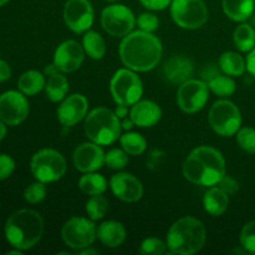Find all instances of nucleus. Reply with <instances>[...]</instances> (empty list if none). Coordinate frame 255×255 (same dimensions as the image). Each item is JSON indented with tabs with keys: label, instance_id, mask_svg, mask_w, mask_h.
I'll use <instances>...</instances> for the list:
<instances>
[{
	"label": "nucleus",
	"instance_id": "nucleus-1",
	"mask_svg": "<svg viewBox=\"0 0 255 255\" xmlns=\"http://www.w3.org/2000/svg\"><path fill=\"white\" fill-rule=\"evenodd\" d=\"M161 40L152 32L132 31L124 37L120 45L122 64L136 72H147L159 64L162 57Z\"/></svg>",
	"mask_w": 255,
	"mask_h": 255
},
{
	"label": "nucleus",
	"instance_id": "nucleus-2",
	"mask_svg": "<svg viewBox=\"0 0 255 255\" xmlns=\"http://www.w3.org/2000/svg\"><path fill=\"white\" fill-rule=\"evenodd\" d=\"M182 171L184 178L191 183L213 187L226 176V159L213 147H197L186 158Z\"/></svg>",
	"mask_w": 255,
	"mask_h": 255
},
{
	"label": "nucleus",
	"instance_id": "nucleus-3",
	"mask_svg": "<svg viewBox=\"0 0 255 255\" xmlns=\"http://www.w3.org/2000/svg\"><path fill=\"white\" fill-rule=\"evenodd\" d=\"M5 238L20 251L36 246L44 234V219L32 209H19L7 218L4 228Z\"/></svg>",
	"mask_w": 255,
	"mask_h": 255
},
{
	"label": "nucleus",
	"instance_id": "nucleus-4",
	"mask_svg": "<svg viewBox=\"0 0 255 255\" xmlns=\"http://www.w3.org/2000/svg\"><path fill=\"white\" fill-rule=\"evenodd\" d=\"M207 231L204 224L194 217H182L174 222L167 233V248L172 254L192 255L204 247Z\"/></svg>",
	"mask_w": 255,
	"mask_h": 255
},
{
	"label": "nucleus",
	"instance_id": "nucleus-5",
	"mask_svg": "<svg viewBox=\"0 0 255 255\" xmlns=\"http://www.w3.org/2000/svg\"><path fill=\"white\" fill-rule=\"evenodd\" d=\"M121 121L115 111L106 107L92 110L85 120V133L100 146H110L121 137Z\"/></svg>",
	"mask_w": 255,
	"mask_h": 255
},
{
	"label": "nucleus",
	"instance_id": "nucleus-6",
	"mask_svg": "<svg viewBox=\"0 0 255 255\" xmlns=\"http://www.w3.org/2000/svg\"><path fill=\"white\" fill-rule=\"evenodd\" d=\"M30 168L37 181L42 183H52L66 173V159L56 149L42 148L37 151L30 161Z\"/></svg>",
	"mask_w": 255,
	"mask_h": 255
},
{
	"label": "nucleus",
	"instance_id": "nucleus-7",
	"mask_svg": "<svg viewBox=\"0 0 255 255\" xmlns=\"http://www.w3.org/2000/svg\"><path fill=\"white\" fill-rule=\"evenodd\" d=\"M110 91L117 105L132 106L141 100L143 95V85L136 71L126 67L115 72L110 82Z\"/></svg>",
	"mask_w": 255,
	"mask_h": 255
},
{
	"label": "nucleus",
	"instance_id": "nucleus-8",
	"mask_svg": "<svg viewBox=\"0 0 255 255\" xmlns=\"http://www.w3.org/2000/svg\"><path fill=\"white\" fill-rule=\"evenodd\" d=\"M242 121L241 110L229 100H218L209 110L208 122L219 136L231 137L237 134L242 127Z\"/></svg>",
	"mask_w": 255,
	"mask_h": 255
},
{
	"label": "nucleus",
	"instance_id": "nucleus-9",
	"mask_svg": "<svg viewBox=\"0 0 255 255\" xmlns=\"http://www.w3.org/2000/svg\"><path fill=\"white\" fill-rule=\"evenodd\" d=\"M171 15L182 29H199L208 21V9L203 0H172Z\"/></svg>",
	"mask_w": 255,
	"mask_h": 255
},
{
	"label": "nucleus",
	"instance_id": "nucleus-10",
	"mask_svg": "<svg viewBox=\"0 0 255 255\" xmlns=\"http://www.w3.org/2000/svg\"><path fill=\"white\" fill-rule=\"evenodd\" d=\"M61 238L69 248L80 251L95 243L97 239V227L92 219L72 217L62 226Z\"/></svg>",
	"mask_w": 255,
	"mask_h": 255
},
{
	"label": "nucleus",
	"instance_id": "nucleus-11",
	"mask_svg": "<svg viewBox=\"0 0 255 255\" xmlns=\"http://www.w3.org/2000/svg\"><path fill=\"white\" fill-rule=\"evenodd\" d=\"M136 22V17L132 10L125 5H110L101 12L102 27L111 36L125 37L132 32Z\"/></svg>",
	"mask_w": 255,
	"mask_h": 255
},
{
	"label": "nucleus",
	"instance_id": "nucleus-12",
	"mask_svg": "<svg viewBox=\"0 0 255 255\" xmlns=\"http://www.w3.org/2000/svg\"><path fill=\"white\" fill-rule=\"evenodd\" d=\"M209 99V87L204 80L189 79L181 84L177 92V104L186 114L201 111Z\"/></svg>",
	"mask_w": 255,
	"mask_h": 255
},
{
	"label": "nucleus",
	"instance_id": "nucleus-13",
	"mask_svg": "<svg viewBox=\"0 0 255 255\" xmlns=\"http://www.w3.org/2000/svg\"><path fill=\"white\" fill-rule=\"evenodd\" d=\"M29 115V102L21 91H10L0 95V120L9 126H17Z\"/></svg>",
	"mask_w": 255,
	"mask_h": 255
},
{
	"label": "nucleus",
	"instance_id": "nucleus-14",
	"mask_svg": "<svg viewBox=\"0 0 255 255\" xmlns=\"http://www.w3.org/2000/svg\"><path fill=\"white\" fill-rule=\"evenodd\" d=\"M95 11L89 0H67L64 6V20L71 31L82 34L94 24Z\"/></svg>",
	"mask_w": 255,
	"mask_h": 255
},
{
	"label": "nucleus",
	"instance_id": "nucleus-15",
	"mask_svg": "<svg viewBox=\"0 0 255 255\" xmlns=\"http://www.w3.org/2000/svg\"><path fill=\"white\" fill-rule=\"evenodd\" d=\"M84 46L75 40H66L56 47L54 54V65L60 72H74L85 60Z\"/></svg>",
	"mask_w": 255,
	"mask_h": 255
},
{
	"label": "nucleus",
	"instance_id": "nucleus-16",
	"mask_svg": "<svg viewBox=\"0 0 255 255\" xmlns=\"http://www.w3.org/2000/svg\"><path fill=\"white\" fill-rule=\"evenodd\" d=\"M105 152L95 142H85L76 147L72 156L74 166L82 173L96 172L105 164Z\"/></svg>",
	"mask_w": 255,
	"mask_h": 255
},
{
	"label": "nucleus",
	"instance_id": "nucleus-17",
	"mask_svg": "<svg viewBox=\"0 0 255 255\" xmlns=\"http://www.w3.org/2000/svg\"><path fill=\"white\" fill-rule=\"evenodd\" d=\"M110 187L115 196L124 202L133 203L143 196V186L136 176L127 172L114 174L110 181Z\"/></svg>",
	"mask_w": 255,
	"mask_h": 255
},
{
	"label": "nucleus",
	"instance_id": "nucleus-18",
	"mask_svg": "<svg viewBox=\"0 0 255 255\" xmlns=\"http://www.w3.org/2000/svg\"><path fill=\"white\" fill-rule=\"evenodd\" d=\"M89 101L81 94H72L61 101L57 109V120L64 126H75L87 116Z\"/></svg>",
	"mask_w": 255,
	"mask_h": 255
},
{
	"label": "nucleus",
	"instance_id": "nucleus-19",
	"mask_svg": "<svg viewBox=\"0 0 255 255\" xmlns=\"http://www.w3.org/2000/svg\"><path fill=\"white\" fill-rule=\"evenodd\" d=\"M129 117L133 121L134 126L146 128L158 124L162 117V110L156 102L151 100H139L132 105Z\"/></svg>",
	"mask_w": 255,
	"mask_h": 255
},
{
	"label": "nucleus",
	"instance_id": "nucleus-20",
	"mask_svg": "<svg viewBox=\"0 0 255 255\" xmlns=\"http://www.w3.org/2000/svg\"><path fill=\"white\" fill-rule=\"evenodd\" d=\"M194 72L193 62L183 55L169 57L163 65V76L172 84H183L192 77Z\"/></svg>",
	"mask_w": 255,
	"mask_h": 255
},
{
	"label": "nucleus",
	"instance_id": "nucleus-21",
	"mask_svg": "<svg viewBox=\"0 0 255 255\" xmlns=\"http://www.w3.org/2000/svg\"><path fill=\"white\" fill-rule=\"evenodd\" d=\"M124 224L116 221H106L97 228V238L107 248H119L126 241Z\"/></svg>",
	"mask_w": 255,
	"mask_h": 255
},
{
	"label": "nucleus",
	"instance_id": "nucleus-22",
	"mask_svg": "<svg viewBox=\"0 0 255 255\" xmlns=\"http://www.w3.org/2000/svg\"><path fill=\"white\" fill-rule=\"evenodd\" d=\"M229 196L221 187H211L204 193L203 207L204 211L213 217H219L228 209Z\"/></svg>",
	"mask_w": 255,
	"mask_h": 255
},
{
	"label": "nucleus",
	"instance_id": "nucleus-23",
	"mask_svg": "<svg viewBox=\"0 0 255 255\" xmlns=\"http://www.w3.org/2000/svg\"><path fill=\"white\" fill-rule=\"evenodd\" d=\"M222 6L229 19L243 22L254 12L255 0H222Z\"/></svg>",
	"mask_w": 255,
	"mask_h": 255
},
{
	"label": "nucleus",
	"instance_id": "nucleus-24",
	"mask_svg": "<svg viewBox=\"0 0 255 255\" xmlns=\"http://www.w3.org/2000/svg\"><path fill=\"white\" fill-rule=\"evenodd\" d=\"M45 76L36 70L24 72L17 81L19 90L26 96H35L45 89Z\"/></svg>",
	"mask_w": 255,
	"mask_h": 255
},
{
	"label": "nucleus",
	"instance_id": "nucleus-25",
	"mask_svg": "<svg viewBox=\"0 0 255 255\" xmlns=\"http://www.w3.org/2000/svg\"><path fill=\"white\" fill-rule=\"evenodd\" d=\"M45 92L51 102L62 101L69 92V81L64 75L56 72L47 79L45 84Z\"/></svg>",
	"mask_w": 255,
	"mask_h": 255
},
{
	"label": "nucleus",
	"instance_id": "nucleus-26",
	"mask_svg": "<svg viewBox=\"0 0 255 255\" xmlns=\"http://www.w3.org/2000/svg\"><path fill=\"white\" fill-rule=\"evenodd\" d=\"M219 67L228 76H242L247 70V62L238 52L227 51L219 59Z\"/></svg>",
	"mask_w": 255,
	"mask_h": 255
},
{
	"label": "nucleus",
	"instance_id": "nucleus-27",
	"mask_svg": "<svg viewBox=\"0 0 255 255\" xmlns=\"http://www.w3.org/2000/svg\"><path fill=\"white\" fill-rule=\"evenodd\" d=\"M85 52L94 60H101L106 54V44L101 35L94 30H87L82 37Z\"/></svg>",
	"mask_w": 255,
	"mask_h": 255
},
{
	"label": "nucleus",
	"instance_id": "nucleus-28",
	"mask_svg": "<svg viewBox=\"0 0 255 255\" xmlns=\"http://www.w3.org/2000/svg\"><path fill=\"white\" fill-rule=\"evenodd\" d=\"M79 187L87 196L104 194L107 189V181L102 174L96 173V172H89L80 178Z\"/></svg>",
	"mask_w": 255,
	"mask_h": 255
},
{
	"label": "nucleus",
	"instance_id": "nucleus-29",
	"mask_svg": "<svg viewBox=\"0 0 255 255\" xmlns=\"http://www.w3.org/2000/svg\"><path fill=\"white\" fill-rule=\"evenodd\" d=\"M234 45L242 52H249L255 47V27L251 24H241L233 34Z\"/></svg>",
	"mask_w": 255,
	"mask_h": 255
},
{
	"label": "nucleus",
	"instance_id": "nucleus-30",
	"mask_svg": "<svg viewBox=\"0 0 255 255\" xmlns=\"http://www.w3.org/2000/svg\"><path fill=\"white\" fill-rule=\"evenodd\" d=\"M207 84H208L209 90H211L214 95H217V96L219 97H223V99L232 96L237 90L236 81L226 74L217 75L216 77L209 80Z\"/></svg>",
	"mask_w": 255,
	"mask_h": 255
},
{
	"label": "nucleus",
	"instance_id": "nucleus-31",
	"mask_svg": "<svg viewBox=\"0 0 255 255\" xmlns=\"http://www.w3.org/2000/svg\"><path fill=\"white\" fill-rule=\"evenodd\" d=\"M121 147L131 156H139L147 148V142L141 133L137 132H127L120 137Z\"/></svg>",
	"mask_w": 255,
	"mask_h": 255
},
{
	"label": "nucleus",
	"instance_id": "nucleus-32",
	"mask_svg": "<svg viewBox=\"0 0 255 255\" xmlns=\"http://www.w3.org/2000/svg\"><path fill=\"white\" fill-rule=\"evenodd\" d=\"M109 212V201L102 194L91 196L86 202V213L92 221H100Z\"/></svg>",
	"mask_w": 255,
	"mask_h": 255
},
{
	"label": "nucleus",
	"instance_id": "nucleus-33",
	"mask_svg": "<svg viewBox=\"0 0 255 255\" xmlns=\"http://www.w3.org/2000/svg\"><path fill=\"white\" fill-rule=\"evenodd\" d=\"M128 163V153L124 148H112L105 154V164L112 169H122Z\"/></svg>",
	"mask_w": 255,
	"mask_h": 255
},
{
	"label": "nucleus",
	"instance_id": "nucleus-34",
	"mask_svg": "<svg viewBox=\"0 0 255 255\" xmlns=\"http://www.w3.org/2000/svg\"><path fill=\"white\" fill-rule=\"evenodd\" d=\"M237 142L247 153H255V129L252 127H241L237 132Z\"/></svg>",
	"mask_w": 255,
	"mask_h": 255
},
{
	"label": "nucleus",
	"instance_id": "nucleus-35",
	"mask_svg": "<svg viewBox=\"0 0 255 255\" xmlns=\"http://www.w3.org/2000/svg\"><path fill=\"white\" fill-rule=\"evenodd\" d=\"M45 184L46 183H42V182L37 181L35 183H31L30 186H27L24 191L25 201L30 204H37L44 201L46 198L47 193V189Z\"/></svg>",
	"mask_w": 255,
	"mask_h": 255
},
{
	"label": "nucleus",
	"instance_id": "nucleus-36",
	"mask_svg": "<svg viewBox=\"0 0 255 255\" xmlns=\"http://www.w3.org/2000/svg\"><path fill=\"white\" fill-rule=\"evenodd\" d=\"M167 243L158 238H146L141 243L139 253L142 255H162L167 252Z\"/></svg>",
	"mask_w": 255,
	"mask_h": 255
},
{
	"label": "nucleus",
	"instance_id": "nucleus-37",
	"mask_svg": "<svg viewBox=\"0 0 255 255\" xmlns=\"http://www.w3.org/2000/svg\"><path fill=\"white\" fill-rule=\"evenodd\" d=\"M239 241L244 251L255 254V221L249 222L243 227Z\"/></svg>",
	"mask_w": 255,
	"mask_h": 255
},
{
	"label": "nucleus",
	"instance_id": "nucleus-38",
	"mask_svg": "<svg viewBox=\"0 0 255 255\" xmlns=\"http://www.w3.org/2000/svg\"><path fill=\"white\" fill-rule=\"evenodd\" d=\"M137 24H138L139 30L153 32L158 29L159 20L154 14H151V12H143V14L139 15L138 19H137Z\"/></svg>",
	"mask_w": 255,
	"mask_h": 255
},
{
	"label": "nucleus",
	"instance_id": "nucleus-39",
	"mask_svg": "<svg viewBox=\"0 0 255 255\" xmlns=\"http://www.w3.org/2000/svg\"><path fill=\"white\" fill-rule=\"evenodd\" d=\"M15 171V161L9 154H0V181L9 178Z\"/></svg>",
	"mask_w": 255,
	"mask_h": 255
},
{
	"label": "nucleus",
	"instance_id": "nucleus-40",
	"mask_svg": "<svg viewBox=\"0 0 255 255\" xmlns=\"http://www.w3.org/2000/svg\"><path fill=\"white\" fill-rule=\"evenodd\" d=\"M218 187H221L228 196H233V194H236L239 189L238 182L234 178H232V177L227 176V174L221 179V182L218 183Z\"/></svg>",
	"mask_w": 255,
	"mask_h": 255
},
{
	"label": "nucleus",
	"instance_id": "nucleus-41",
	"mask_svg": "<svg viewBox=\"0 0 255 255\" xmlns=\"http://www.w3.org/2000/svg\"><path fill=\"white\" fill-rule=\"evenodd\" d=\"M141 4L148 10H164L171 5L172 0H139Z\"/></svg>",
	"mask_w": 255,
	"mask_h": 255
},
{
	"label": "nucleus",
	"instance_id": "nucleus-42",
	"mask_svg": "<svg viewBox=\"0 0 255 255\" xmlns=\"http://www.w3.org/2000/svg\"><path fill=\"white\" fill-rule=\"evenodd\" d=\"M11 76V69L4 60H0V82L7 81Z\"/></svg>",
	"mask_w": 255,
	"mask_h": 255
},
{
	"label": "nucleus",
	"instance_id": "nucleus-43",
	"mask_svg": "<svg viewBox=\"0 0 255 255\" xmlns=\"http://www.w3.org/2000/svg\"><path fill=\"white\" fill-rule=\"evenodd\" d=\"M217 75H219V71H218V69L214 66V65H209V66H207L206 69L202 71V77H203V80L206 82H208L209 80H212L213 77H216Z\"/></svg>",
	"mask_w": 255,
	"mask_h": 255
},
{
	"label": "nucleus",
	"instance_id": "nucleus-44",
	"mask_svg": "<svg viewBox=\"0 0 255 255\" xmlns=\"http://www.w3.org/2000/svg\"><path fill=\"white\" fill-rule=\"evenodd\" d=\"M246 62H247V70H248V72L252 75V76L255 77V47L253 50L249 51Z\"/></svg>",
	"mask_w": 255,
	"mask_h": 255
},
{
	"label": "nucleus",
	"instance_id": "nucleus-45",
	"mask_svg": "<svg viewBox=\"0 0 255 255\" xmlns=\"http://www.w3.org/2000/svg\"><path fill=\"white\" fill-rule=\"evenodd\" d=\"M115 114H116V116L119 117L120 120H124L126 119L127 115H129V110L128 107L125 106V105H117V107L115 109Z\"/></svg>",
	"mask_w": 255,
	"mask_h": 255
},
{
	"label": "nucleus",
	"instance_id": "nucleus-46",
	"mask_svg": "<svg viewBox=\"0 0 255 255\" xmlns=\"http://www.w3.org/2000/svg\"><path fill=\"white\" fill-rule=\"evenodd\" d=\"M121 126H122V129H125V131H129V129L134 126V124L131 120V117H129V119H127L126 117V119H124V121L121 122Z\"/></svg>",
	"mask_w": 255,
	"mask_h": 255
},
{
	"label": "nucleus",
	"instance_id": "nucleus-47",
	"mask_svg": "<svg viewBox=\"0 0 255 255\" xmlns=\"http://www.w3.org/2000/svg\"><path fill=\"white\" fill-rule=\"evenodd\" d=\"M56 72H59V70H57V67L55 66L54 64H51V65H47V66L45 67L44 74L45 76H51V75L56 74Z\"/></svg>",
	"mask_w": 255,
	"mask_h": 255
},
{
	"label": "nucleus",
	"instance_id": "nucleus-48",
	"mask_svg": "<svg viewBox=\"0 0 255 255\" xmlns=\"http://www.w3.org/2000/svg\"><path fill=\"white\" fill-rule=\"evenodd\" d=\"M77 253L82 254V255H92V254H97L99 252H97L96 249H91L90 247H87V248H84V249H80V251H77Z\"/></svg>",
	"mask_w": 255,
	"mask_h": 255
},
{
	"label": "nucleus",
	"instance_id": "nucleus-49",
	"mask_svg": "<svg viewBox=\"0 0 255 255\" xmlns=\"http://www.w3.org/2000/svg\"><path fill=\"white\" fill-rule=\"evenodd\" d=\"M6 132H7L6 126H5L4 122H2L1 120H0V141L5 138V136H6Z\"/></svg>",
	"mask_w": 255,
	"mask_h": 255
},
{
	"label": "nucleus",
	"instance_id": "nucleus-50",
	"mask_svg": "<svg viewBox=\"0 0 255 255\" xmlns=\"http://www.w3.org/2000/svg\"><path fill=\"white\" fill-rule=\"evenodd\" d=\"M21 252L22 251H20V249H16V251H11V252H9V253H7V255H21Z\"/></svg>",
	"mask_w": 255,
	"mask_h": 255
},
{
	"label": "nucleus",
	"instance_id": "nucleus-51",
	"mask_svg": "<svg viewBox=\"0 0 255 255\" xmlns=\"http://www.w3.org/2000/svg\"><path fill=\"white\" fill-rule=\"evenodd\" d=\"M249 19H251V25H252V26L255 27V14H254V12L251 15V17H249Z\"/></svg>",
	"mask_w": 255,
	"mask_h": 255
},
{
	"label": "nucleus",
	"instance_id": "nucleus-52",
	"mask_svg": "<svg viewBox=\"0 0 255 255\" xmlns=\"http://www.w3.org/2000/svg\"><path fill=\"white\" fill-rule=\"evenodd\" d=\"M7 1H9V0H0V6H2V5L6 4Z\"/></svg>",
	"mask_w": 255,
	"mask_h": 255
},
{
	"label": "nucleus",
	"instance_id": "nucleus-53",
	"mask_svg": "<svg viewBox=\"0 0 255 255\" xmlns=\"http://www.w3.org/2000/svg\"><path fill=\"white\" fill-rule=\"evenodd\" d=\"M107 1H116V0H107Z\"/></svg>",
	"mask_w": 255,
	"mask_h": 255
}]
</instances>
